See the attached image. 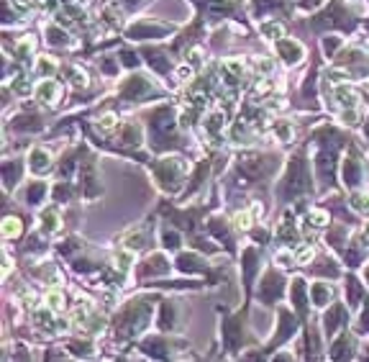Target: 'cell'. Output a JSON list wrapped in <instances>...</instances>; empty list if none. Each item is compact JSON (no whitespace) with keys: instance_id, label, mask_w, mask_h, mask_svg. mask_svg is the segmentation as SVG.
I'll return each instance as SVG.
<instances>
[{"instance_id":"6da1fadb","label":"cell","mask_w":369,"mask_h":362,"mask_svg":"<svg viewBox=\"0 0 369 362\" xmlns=\"http://www.w3.org/2000/svg\"><path fill=\"white\" fill-rule=\"evenodd\" d=\"M56 95H59V85H56V82H51V80L41 82L39 90H36V98H39L41 103H54Z\"/></svg>"},{"instance_id":"7a4b0ae2","label":"cell","mask_w":369,"mask_h":362,"mask_svg":"<svg viewBox=\"0 0 369 362\" xmlns=\"http://www.w3.org/2000/svg\"><path fill=\"white\" fill-rule=\"evenodd\" d=\"M31 170L36 175H41V172L49 170V152H44V149H34L31 152Z\"/></svg>"},{"instance_id":"3957f363","label":"cell","mask_w":369,"mask_h":362,"mask_svg":"<svg viewBox=\"0 0 369 362\" xmlns=\"http://www.w3.org/2000/svg\"><path fill=\"white\" fill-rule=\"evenodd\" d=\"M279 51H282V57L285 59H290V62H298L300 57H303V49L298 46V44H287V41H279Z\"/></svg>"},{"instance_id":"277c9868","label":"cell","mask_w":369,"mask_h":362,"mask_svg":"<svg viewBox=\"0 0 369 362\" xmlns=\"http://www.w3.org/2000/svg\"><path fill=\"white\" fill-rule=\"evenodd\" d=\"M154 272H167V262L162 257H152L149 265H144V275H154Z\"/></svg>"},{"instance_id":"5b68a950","label":"cell","mask_w":369,"mask_h":362,"mask_svg":"<svg viewBox=\"0 0 369 362\" xmlns=\"http://www.w3.org/2000/svg\"><path fill=\"white\" fill-rule=\"evenodd\" d=\"M18 231H21V221L18 218H6L3 221V234L6 236H16Z\"/></svg>"},{"instance_id":"8992f818","label":"cell","mask_w":369,"mask_h":362,"mask_svg":"<svg viewBox=\"0 0 369 362\" xmlns=\"http://www.w3.org/2000/svg\"><path fill=\"white\" fill-rule=\"evenodd\" d=\"M46 36H49V41H51V44H67V34H64V31L49 29V31H46Z\"/></svg>"},{"instance_id":"52a82bcc","label":"cell","mask_w":369,"mask_h":362,"mask_svg":"<svg viewBox=\"0 0 369 362\" xmlns=\"http://www.w3.org/2000/svg\"><path fill=\"white\" fill-rule=\"evenodd\" d=\"M67 75L75 80V85H85V82H88V75L80 72V70H75V67H69V70H67Z\"/></svg>"},{"instance_id":"ba28073f","label":"cell","mask_w":369,"mask_h":362,"mask_svg":"<svg viewBox=\"0 0 369 362\" xmlns=\"http://www.w3.org/2000/svg\"><path fill=\"white\" fill-rule=\"evenodd\" d=\"M313 298H316L318 306L326 303V298H328V288H326V285H316V288H313Z\"/></svg>"},{"instance_id":"9c48e42d","label":"cell","mask_w":369,"mask_h":362,"mask_svg":"<svg viewBox=\"0 0 369 362\" xmlns=\"http://www.w3.org/2000/svg\"><path fill=\"white\" fill-rule=\"evenodd\" d=\"M354 203L359 211H366L369 213V193H361V196H354Z\"/></svg>"},{"instance_id":"30bf717a","label":"cell","mask_w":369,"mask_h":362,"mask_svg":"<svg viewBox=\"0 0 369 362\" xmlns=\"http://www.w3.org/2000/svg\"><path fill=\"white\" fill-rule=\"evenodd\" d=\"M44 218H46V229H49V231H54L56 226H59V218H56V213H51V211H49Z\"/></svg>"},{"instance_id":"8fae6325","label":"cell","mask_w":369,"mask_h":362,"mask_svg":"<svg viewBox=\"0 0 369 362\" xmlns=\"http://www.w3.org/2000/svg\"><path fill=\"white\" fill-rule=\"evenodd\" d=\"M100 126H103L105 131H110L113 126H116V116H110V113H108V116H103V118H100Z\"/></svg>"},{"instance_id":"7c38bea8","label":"cell","mask_w":369,"mask_h":362,"mask_svg":"<svg viewBox=\"0 0 369 362\" xmlns=\"http://www.w3.org/2000/svg\"><path fill=\"white\" fill-rule=\"evenodd\" d=\"M41 196H44V185H36V188H34L31 193H28V201H31V203H34V201H39Z\"/></svg>"},{"instance_id":"4fadbf2b","label":"cell","mask_w":369,"mask_h":362,"mask_svg":"<svg viewBox=\"0 0 369 362\" xmlns=\"http://www.w3.org/2000/svg\"><path fill=\"white\" fill-rule=\"evenodd\" d=\"M62 303H64V298H62L59 293H51V295H49V306H51V309H59Z\"/></svg>"},{"instance_id":"5bb4252c","label":"cell","mask_w":369,"mask_h":362,"mask_svg":"<svg viewBox=\"0 0 369 362\" xmlns=\"http://www.w3.org/2000/svg\"><path fill=\"white\" fill-rule=\"evenodd\" d=\"M264 36H279L282 34V29H279V26H264Z\"/></svg>"},{"instance_id":"9a60e30c","label":"cell","mask_w":369,"mask_h":362,"mask_svg":"<svg viewBox=\"0 0 369 362\" xmlns=\"http://www.w3.org/2000/svg\"><path fill=\"white\" fill-rule=\"evenodd\" d=\"M51 70H54L51 59H41V62H39V75H44V72H51Z\"/></svg>"}]
</instances>
